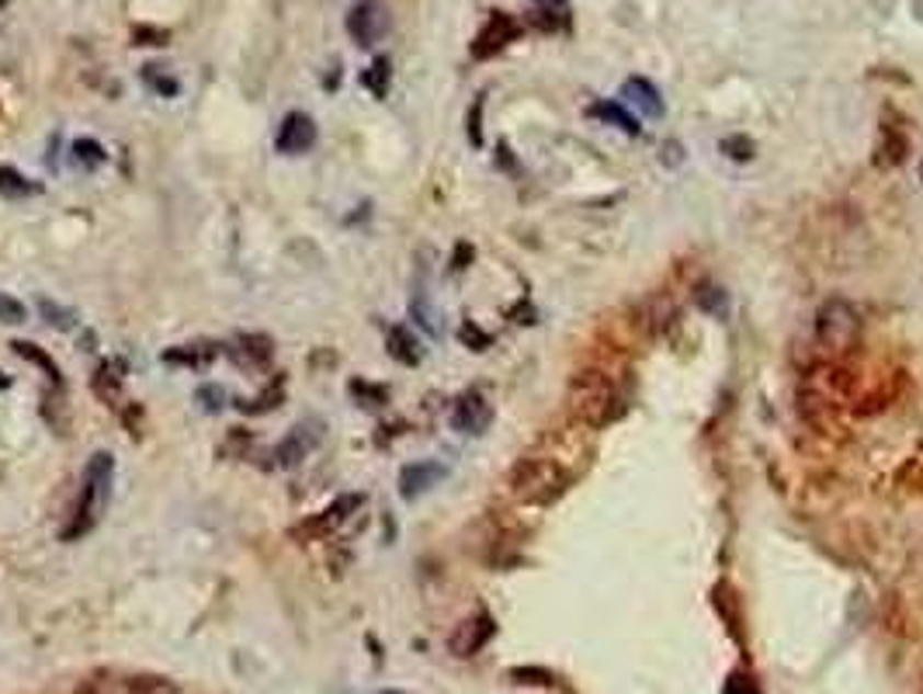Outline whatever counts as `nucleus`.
Masks as SVG:
<instances>
[{
	"label": "nucleus",
	"instance_id": "1",
	"mask_svg": "<svg viewBox=\"0 0 923 694\" xmlns=\"http://www.w3.org/2000/svg\"><path fill=\"white\" fill-rule=\"evenodd\" d=\"M112 476H115V458L109 452H94L88 469H83V487L77 497V508L70 524L62 528V542H77L83 535H91L112 500Z\"/></svg>",
	"mask_w": 923,
	"mask_h": 694
},
{
	"label": "nucleus",
	"instance_id": "2",
	"mask_svg": "<svg viewBox=\"0 0 923 694\" xmlns=\"http://www.w3.org/2000/svg\"><path fill=\"white\" fill-rule=\"evenodd\" d=\"M570 413L583 428L601 431L622 417V392L604 372L586 368L570 383Z\"/></svg>",
	"mask_w": 923,
	"mask_h": 694
},
{
	"label": "nucleus",
	"instance_id": "3",
	"mask_svg": "<svg viewBox=\"0 0 923 694\" xmlns=\"http://www.w3.org/2000/svg\"><path fill=\"white\" fill-rule=\"evenodd\" d=\"M566 476L552 458H521L511 469V490L524 503H552L566 493Z\"/></svg>",
	"mask_w": 923,
	"mask_h": 694
},
{
	"label": "nucleus",
	"instance_id": "4",
	"mask_svg": "<svg viewBox=\"0 0 923 694\" xmlns=\"http://www.w3.org/2000/svg\"><path fill=\"white\" fill-rule=\"evenodd\" d=\"M816 341L833 354L857 348V341H862V312H857V306L841 296L827 299L816 312Z\"/></svg>",
	"mask_w": 923,
	"mask_h": 694
},
{
	"label": "nucleus",
	"instance_id": "5",
	"mask_svg": "<svg viewBox=\"0 0 923 694\" xmlns=\"http://www.w3.org/2000/svg\"><path fill=\"white\" fill-rule=\"evenodd\" d=\"M362 503H365V493H344L333 503H327L323 511H317L312 517H306L303 524H296V528H292V538H303V542L327 538L330 532H338L351 514H358Z\"/></svg>",
	"mask_w": 923,
	"mask_h": 694
},
{
	"label": "nucleus",
	"instance_id": "6",
	"mask_svg": "<svg viewBox=\"0 0 923 694\" xmlns=\"http://www.w3.org/2000/svg\"><path fill=\"white\" fill-rule=\"evenodd\" d=\"M386 29H389V14L379 0H358V4L347 11V32L362 49H372L375 42L386 35Z\"/></svg>",
	"mask_w": 923,
	"mask_h": 694
},
{
	"label": "nucleus",
	"instance_id": "7",
	"mask_svg": "<svg viewBox=\"0 0 923 694\" xmlns=\"http://www.w3.org/2000/svg\"><path fill=\"white\" fill-rule=\"evenodd\" d=\"M323 441V424L320 420H303V424H296L285 441L275 448V466L282 469H296L303 458H309L312 452H317V445Z\"/></svg>",
	"mask_w": 923,
	"mask_h": 694
},
{
	"label": "nucleus",
	"instance_id": "8",
	"mask_svg": "<svg viewBox=\"0 0 923 694\" xmlns=\"http://www.w3.org/2000/svg\"><path fill=\"white\" fill-rule=\"evenodd\" d=\"M521 35V25L511 18V14H503V11H493L487 18V25H482L472 38V59H490L497 56L500 49H508L511 42Z\"/></svg>",
	"mask_w": 923,
	"mask_h": 694
},
{
	"label": "nucleus",
	"instance_id": "9",
	"mask_svg": "<svg viewBox=\"0 0 923 694\" xmlns=\"http://www.w3.org/2000/svg\"><path fill=\"white\" fill-rule=\"evenodd\" d=\"M317 146V122L306 112H288L275 133V150L285 157H299L309 153Z\"/></svg>",
	"mask_w": 923,
	"mask_h": 694
},
{
	"label": "nucleus",
	"instance_id": "10",
	"mask_svg": "<svg viewBox=\"0 0 923 694\" xmlns=\"http://www.w3.org/2000/svg\"><path fill=\"white\" fill-rule=\"evenodd\" d=\"M493 636H497V622L487 612H479V615L466 618L462 625H455V633L448 636V649H452L455 657L466 660V657H476Z\"/></svg>",
	"mask_w": 923,
	"mask_h": 694
},
{
	"label": "nucleus",
	"instance_id": "11",
	"mask_svg": "<svg viewBox=\"0 0 923 694\" xmlns=\"http://www.w3.org/2000/svg\"><path fill=\"white\" fill-rule=\"evenodd\" d=\"M493 424V407L487 403L482 392H462L452 407V428L462 434H482Z\"/></svg>",
	"mask_w": 923,
	"mask_h": 694
},
{
	"label": "nucleus",
	"instance_id": "12",
	"mask_svg": "<svg viewBox=\"0 0 923 694\" xmlns=\"http://www.w3.org/2000/svg\"><path fill=\"white\" fill-rule=\"evenodd\" d=\"M445 479V466L442 462H413V466H403L400 473V497L403 500H417L421 493H428L431 487Z\"/></svg>",
	"mask_w": 923,
	"mask_h": 694
},
{
	"label": "nucleus",
	"instance_id": "13",
	"mask_svg": "<svg viewBox=\"0 0 923 694\" xmlns=\"http://www.w3.org/2000/svg\"><path fill=\"white\" fill-rule=\"evenodd\" d=\"M622 98L625 104H633V109L646 118H663V98L657 91V83L653 80H646V77H628L625 80V88H622Z\"/></svg>",
	"mask_w": 923,
	"mask_h": 694
},
{
	"label": "nucleus",
	"instance_id": "14",
	"mask_svg": "<svg viewBox=\"0 0 923 694\" xmlns=\"http://www.w3.org/2000/svg\"><path fill=\"white\" fill-rule=\"evenodd\" d=\"M229 354H233L240 365L264 368L271 357H275V341L264 338V333H240L237 344L229 348Z\"/></svg>",
	"mask_w": 923,
	"mask_h": 694
},
{
	"label": "nucleus",
	"instance_id": "15",
	"mask_svg": "<svg viewBox=\"0 0 923 694\" xmlns=\"http://www.w3.org/2000/svg\"><path fill=\"white\" fill-rule=\"evenodd\" d=\"M219 354V344L213 341H195V344H178V348H167L160 354L163 365H181V368H202L208 365L213 357Z\"/></svg>",
	"mask_w": 923,
	"mask_h": 694
},
{
	"label": "nucleus",
	"instance_id": "16",
	"mask_svg": "<svg viewBox=\"0 0 923 694\" xmlns=\"http://www.w3.org/2000/svg\"><path fill=\"white\" fill-rule=\"evenodd\" d=\"M386 351L396 357L400 365H421V344L407 330V327H389L386 333Z\"/></svg>",
	"mask_w": 923,
	"mask_h": 694
},
{
	"label": "nucleus",
	"instance_id": "17",
	"mask_svg": "<svg viewBox=\"0 0 923 694\" xmlns=\"http://www.w3.org/2000/svg\"><path fill=\"white\" fill-rule=\"evenodd\" d=\"M586 115L601 118V122H607V125H615V129H622V133H628V136H639V133H642L639 122H636L633 115H628L618 101H597V104H591V109H586Z\"/></svg>",
	"mask_w": 923,
	"mask_h": 694
},
{
	"label": "nucleus",
	"instance_id": "18",
	"mask_svg": "<svg viewBox=\"0 0 923 694\" xmlns=\"http://www.w3.org/2000/svg\"><path fill=\"white\" fill-rule=\"evenodd\" d=\"M122 378H125V365L122 362H104L98 372H94V392L104 399V403H112V399L122 392Z\"/></svg>",
	"mask_w": 923,
	"mask_h": 694
},
{
	"label": "nucleus",
	"instance_id": "19",
	"mask_svg": "<svg viewBox=\"0 0 923 694\" xmlns=\"http://www.w3.org/2000/svg\"><path fill=\"white\" fill-rule=\"evenodd\" d=\"M11 351L18 354V357H25V362H32V365H38L42 372H46L49 378H53V386H62V375H59V365L53 362V357L42 351L38 344H32V341H11Z\"/></svg>",
	"mask_w": 923,
	"mask_h": 694
},
{
	"label": "nucleus",
	"instance_id": "20",
	"mask_svg": "<svg viewBox=\"0 0 923 694\" xmlns=\"http://www.w3.org/2000/svg\"><path fill=\"white\" fill-rule=\"evenodd\" d=\"M35 192H38V184H32L21 171H14V167H8V163L0 167V195H4V198L18 202V198H29Z\"/></svg>",
	"mask_w": 923,
	"mask_h": 694
},
{
	"label": "nucleus",
	"instance_id": "21",
	"mask_svg": "<svg viewBox=\"0 0 923 694\" xmlns=\"http://www.w3.org/2000/svg\"><path fill=\"white\" fill-rule=\"evenodd\" d=\"M125 694H181V687L163 674H136L125 681Z\"/></svg>",
	"mask_w": 923,
	"mask_h": 694
},
{
	"label": "nucleus",
	"instance_id": "22",
	"mask_svg": "<svg viewBox=\"0 0 923 694\" xmlns=\"http://www.w3.org/2000/svg\"><path fill=\"white\" fill-rule=\"evenodd\" d=\"M282 399H285V383L278 389L267 386L258 399H250V403H247V399H237V410L247 413V417H261V413H271L275 407H282Z\"/></svg>",
	"mask_w": 923,
	"mask_h": 694
},
{
	"label": "nucleus",
	"instance_id": "23",
	"mask_svg": "<svg viewBox=\"0 0 923 694\" xmlns=\"http://www.w3.org/2000/svg\"><path fill=\"white\" fill-rule=\"evenodd\" d=\"M104 160H109V153H104V146L98 139H77L73 143V163L83 167V171H98Z\"/></svg>",
	"mask_w": 923,
	"mask_h": 694
},
{
	"label": "nucleus",
	"instance_id": "24",
	"mask_svg": "<svg viewBox=\"0 0 923 694\" xmlns=\"http://www.w3.org/2000/svg\"><path fill=\"white\" fill-rule=\"evenodd\" d=\"M362 83L372 91V98H379V101H383V98L389 94V59H386V56L375 59L372 67L362 73Z\"/></svg>",
	"mask_w": 923,
	"mask_h": 694
},
{
	"label": "nucleus",
	"instance_id": "25",
	"mask_svg": "<svg viewBox=\"0 0 923 694\" xmlns=\"http://www.w3.org/2000/svg\"><path fill=\"white\" fill-rule=\"evenodd\" d=\"M38 312H42V320H46L49 327H56V330H70L77 323V312L67 309V306H59V303H53V299H38Z\"/></svg>",
	"mask_w": 923,
	"mask_h": 694
},
{
	"label": "nucleus",
	"instance_id": "26",
	"mask_svg": "<svg viewBox=\"0 0 923 694\" xmlns=\"http://www.w3.org/2000/svg\"><path fill=\"white\" fill-rule=\"evenodd\" d=\"M351 396L358 399L362 407H383L386 399H389V392L383 389V386H372V383H365V378H351Z\"/></svg>",
	"mask_w": 923,
	"mask_h": 694
},
{
	"label": "nucleus",
	"instance_id": "27",
	"mask_svg": "<svg viewBox=\"0 0 923 694\" xmlns=\"http://www.w3.org/2000/svg\"><path fill=\"white\" fill-rule=\"evenodd\" d=\"M29 320V309L21 299L8 296V292H0V323H8V327H18V323H25Z\"/></svg>",
	"mask_w": 923,
	"mask_h": 694
},
{
	"label": "nucleus",
	"instance_id": "28",
	"mask_svg": "<svg viewBox=\"0 0 923 694\" xmlns=\"http://www.w3.org/2000/svg\"><path fill=\"white\" fill-rule=\"evenodd\" d=\"M157 70H160V67H143V80L150 83V88H153L157 94H163V98H174V94L181 91V83H178L174 77H167V73L160 77Z\"/></svg>",
	"mask_w": 923,
	"mask_h": 694
},
{
	"label": "nucleus",
	"instance_id": "29",
	"mask_svg": "<svg viewBox=\"0 0 923 694\" xmlns=\"http://www.w3.org/2000/svg\"><path fill=\"white\" fill-rule=\"evenodd\" d=\"M458 341L466 344L469 351H487L490 348V333L479 330L472 320H466V323H462V330H458Z\"/></svg>",
	"mask_w": 923,
	"mask_h": 694
},
{
	"label": "nucleus",
	"instance_id": "30",
	"mask_svg": "<svg viewBox=\"0 0 923 694\" xmlns=\"http://www.w3.org/2000/svg\"><path fill=\"white\" fill-rule=\"evenodd\" d=\"M698 306H702L705 312H716V317H722V312H726V292L716 288V285L698 288Z\"/></svg>",
	"mask_w": 923,
	"mask_h": 694
},
{
	"label": "nucleus",
	"instance_id": "31",
	"mask_svg": "<svg viewBox=\"0 0 923 694\" xmlns=\"http://www.w3.org/2000/svg\"><path fill=\"white\" fill-rule=\"evenodd\" d=\"M722 153L732 157V160H740V163H747L757 150H753V143L747 136H729V139H722Z\"/></svg>",
	"mask_w": 923,
	"mask_h": 694
},
{
	"label": "nucleus",
	"instance_id": "32",
	"mask_svg": "<svg viewBox=\"0 0 923 694\" xmlns=\"http://www.w3.org/2000/svg\"><path fill=\"white\" fill-rule=\"evenodd\" d=\"M466 133H469V143L472 146H482V98L472 104V112L466 118Z\"/></svg>",
	"mask_w": 923,
	"mask_h": 694
},
{
	"label": "nucleus",
	"instance_id": "33",
	"mask_svg": "<svg viewBox=\"0 0 923 694\" xmlns=\"http://www.w3.org/2000/svg\"><path fill=\"white\" fill-rule=\"evenodd\" d=\"M198 403H202L208 413H216V410H223V403H226V392H223L219 386H202V389H198Z\"/></svg>",
	"mask_w": 923,
	"mask_h": 694
},
{
	"label": "nucleus",
	"instance_id": "34",
	"mask_svg": "<svg viewBox=\"0 0 923 694\" xmlns=\"http://www.w3.org/2000/svg\"><path fill=\"white\" fill-rule=\"evenodd\" d=\"M532 25H535V29H542V32H556V29H562V25H566V18H562V14H556V11H538V14L532 18Z\"/></svg>",
	"mask_w": 923,
	"mask_h": 694
},
{
	"label": "nucleus",
	"instance_id": "35",
	"mask_svg": "<svg viewBox=\"0 0 923 694\" xmlns=\"http://www.w3.org/2000/svg\"><path fill=\"white\" fill-rule=\"evenodd\" d=\"M133 38H136V46H163V42H167V32L139 25V29L133 32Z\"/></svg>",
	"mask_w": 923,
	"mask_h": 694
},
{
	"label": "nucleus",
	"instance_id": "36",
	"mask_svg": "<svg viewBox=\"0 0 923 694\" xmlns=\"http://www.w3.org/2000/svg\"><path fill=\"white\" fill-rule=\"evenodd\" d=\"M514 678L521 684H552V678L545 674V670H514Z\"/></svg>",
	"mask_w": 923,
	"mask_h": 694
},
{
	"label": "nucleus",
	"instance_id": "37",
	"mask_svg": "<svg viewBox=\"0 0 923 694\" xmlns=\"http://www.w3.org/2000/svg\"><path fill=\"white\" fill-rule=\"evenodd\" d=\"M726 694H761L757 691V684H750L747 678H729V684H726Z\"/></svg>",
	"mask_w": 923,
	"mask_h": 694
},
{
	"label": "nucleus",
	"instance_id": "38",
	"mask_svg": "<svg viewBox=\"0 0 923 694\" xmlns=\"http://www.w3.org/2000/svg\"><path fill=\"white\" fill-rule=\"evenodd\" d=\"M469 261H472V247H469V243H458V247H455V258H452V271H462Z\"/></svg>",
	"mask_w": 923,
	"mask_h": 694
},
{
	"label": "nucleus",
	"instance_id": "39",
	"mask_svg": "<svg viewBox=\"0 0 923 694\" xmlns=\"http://www.w3.org/2000/svg\"><path fill=\"white\" fill-rule=\"evenodd\" d=\"M8 386H11V378H8L4 372H0V389H8Z\"/></svg>",
	"mask_w": 923,
	"mask_h": 694
},
{
	"label": "nucleus",
	"instance_id": "40",
	"mask_svg": "<svg viewBox=\"0 0 923 694\" xmlns=\"http://www.w3.org/2000/svg\"><path fill=\"white\" fill-rule=\"evenodd\" d=\"M542 4H562V0H542Z\"/></svg>",
	"mask_w": 923,
	"mask_h": 694
},
{
	"label": "nucleus",
	"instance_id": "41",
	"mask_svg": "<svg viewBox=\"0 0 923 694\" xmlns=\"http://www.w3.org/2000/svg\"><path fill=\"white\" fill-rule=\"evenodd\" d=\"M920 181H923V163H920Z\"/></svg>",
	"mask_w": 923,
	"mask_h": 694
}]
</instances>
